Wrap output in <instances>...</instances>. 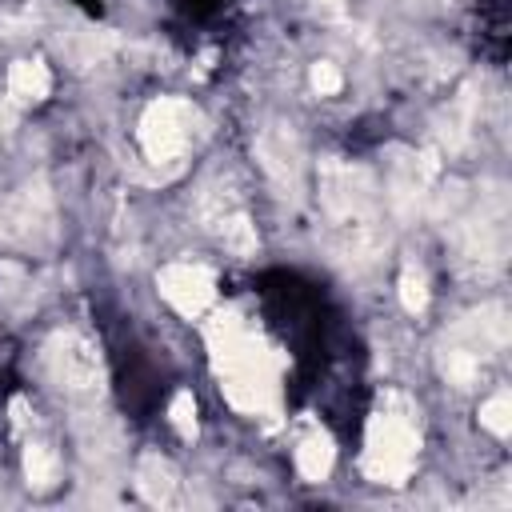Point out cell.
Instances as JSON below:
<instances>
[{
  "mask_svg": "<svg viewBox=\"0 0 512 512\" xmlns=\"http://www.w3.org/2000/svg\"><path fill=\"white\" fill-rule=\"evenodd\" d=\"M416 464V428L404 416H376L368 428V448H364V468L372 480L400 484Z\"/></svg>",
  "mask_w": 512,
  "mask_h": 512,
  "instance_id": "1",
  "label": "cell"
},
{
  "mask_svg": "<svg viewBox=\"0 0 512 512\" xmlns=\"http://www.w3.org/2000/svg\"><path fill=\"white\" fill-rule=\"evenodd\" d=\"M192 108L184 100H156L140 120V144L152 160H176L188 144Z\"/></svg>",
  "mask_w": 512,
  "mask_h": 512,
  "instance_id": "2",
  "label": "cell"
},
{
  "mask_svg": "<svg viewBox=\"0 0 512 512\" xmlns=\"http://www.w3.org/2000/svg\"><path fill=\"white\" fill-rule=\"evenodd\" d=\"M160 292H164V300H168L176 312L200 316V312L216 300V280H212V272L200 268V264H168V268L160 272Z\"/></svg>",
  "mask_w": 512,
  "mask_h": 512,
  "instance_id": "3",
  "label": "cell"
},
{
  "mask_svg": "<svg viewBox=\"0 0 512 512\" xmlns=\"http://www.w3.org/2000/svg\"><path fill=\"white\" fill-rule=\"evenodd\" d=\"M296 464H300L304 480L328 476V468H332V444H328V436H308V440L296 448Z\"/></svg>",
  "mask_w": 512,
  "mask_h": 512,
  "instance_id": "4",
  "label": "cell"
},
{
  "mask_svg": "<svg viewBox=\"0 0 512 512\" xmlns=\"http://www.w3.org/2000/svg\"><path fill=\"white\" fill-rule=\"evenodd\" d=\"M8 88H12L16 100H40V96L48 92V72H44L40 64H28V60H24V64L12 68Z\"/></svg>",
  "mask_w": 512,
  "mask_h": 512,
  "instance_id": "5",
  "label": "cell"
},
{
  "mask_svg": "<svg viewBox=\"0 0 512 512\" xmlns=\"http://www.w3.org/2000/svg\"><path fill=\"white\" fill-rule=\"evenodd\" d=\"M496 436H504L508 432V392H496L488 404H484V416H480Z\"/></svg>",
  "mask_w": 512,
  "mask_h": 512,
  "instance_id": "6",
  "label": "cell"
},
{
  "mask_svg": "<svg viewBox=\"0 0 512 512\" xmlns=\"http://www.w3.org/2000/svg\"><path fill=\"white\" fill-rule=\"evenodd\" d=\"M312 84H316L320 92H332V88H340V76H336L332 64H320V68L312 72Z\"/></svg>",
  "mask_w": 512,
  "mask_h": 512,
  "instance_id": "7",
  "label": "cell"
}]
</instances>
